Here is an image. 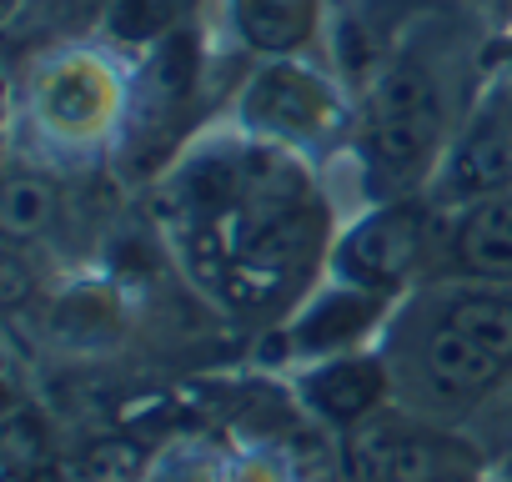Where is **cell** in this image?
<instances>
[{
	"label": "cell",
	"instance_id": "52a82bcc",
	"mask_svg": "<svg viewBox=\"0 0 512 482\" xmlns=\"http://www.w3.org/2000/svg\"><path fill=\"white\" fill-rule=\"evenodd\" d=\"M317 0H236V26L256 51H297L312 36Z\"/></svg>",
	"mask_w": 512,
	"mask_h": 482
},
{
	"label": "cell",
	"instance_id": "ac0fdd59",
	"mask_svg": "<svg viewBox=\"0 0 512 482\" xmlns=\"http://www.w3.org/2000/svg\"><path fill=\"white\" fill-rule=\"evenodd\" d=\"M6 482H26V472H11V467H6Z\"/></svg>",
	"mask_w": 512,
	"mask_h": 482
},
{
	"label": "cell",
	"instance_id": "4fadbf2b",
	"mask_svg": "<svg viewBox=\"0 0 512 482\" xmlns=\"http://www.w3.org/2000/svg\"><path fill=\"white\" fill-rule=\"evenodd\" d=\"M51 206H56V196H51L46 181L11 176L6 191H0V231H6L11 241H26V236H36L51 221Z\"/></svg>",
	"mask_w": 512,
	"mask_h": 482
},
{
	"label": "cell",
	"instance_id": "8fae6325",
	"mask_svg": "<svg viewBox=\"0 0 512 482\" xmlns=\"http://www.w3.org/2000/svg\"><path fill=\"white\" fill-rule=\"evenodd\" d=\"M377 317V297L372 292H332V297H322V307H312V317L297 327L302 337V347H337V342H347V337H357L367 322Z\"/></svg>",
	"mask_w": 512,
	"mask_h": 482
},
{
	"label": "cell",
	"instance_id": "5b68a950",
	"mask_svg": "<svg viewBox=\"0 0 512 482\" xmlns=\"http://www.w3.org/2000/svg\"><path fill=\"white\" fill-rule=\"evenodd\" d=\"M422 367H427V377H432L442 392L467 397V392L492 387L507 362H502L497 352H487L482 342H472L467 332H457L452 322H437V332H432L427 347H422Z\"/></svg>",
	"mask_w": 512,
	"mask_h": 482
},
{
	"label": "cell",
	"instance_id": "7a4b0ae2",
	"mask_svg": "<svg viewBox=\"0 0 512 482\" xmlns=\"http://www.w3.org/2000/svg\"><path fill=\"white\" fill-rule=\"evenodd\" d=\"M417 241H422V221H417L412 206L377 211V216H367L362 226L347 231V241L337 247V272L362 292H382L412 267Z\"/></svg>",
	"mask_w": 512,
	"mask_h": 482
},
{
	"label": "cell",
	"instance_id": "6da1fadb",
	"mask_svg": "<svg viewBox=\"0 0 512 482\" xmlns=\"http://www.w3.org/2000/svg\"><path fill=\"white\" fill-rule=\"evenodd\" d=\"M442 101L422 66H392L372 101V156L387 176H417L437 146Z\"/></svg>",
	"mask_w": 512,
	"mask_h": 482
},
{
	"label": "cell",
	"instance_id": "ba28073f",
	"mask_svg": "<svg viewBox=\"0 0 512 482\" xmlns=\"http://www.w3.org/2000/svg\"><path fill=\"white\" fill-rule=\"evenodd\" d=\"M41 111L61 131H91L101 121V111H106V76L96 66H86V61L61 66L41 91Z\"/></svg>",
	"mask_w": 512,
	"mask_h": 482
},
{
	"label": "cell",
	"instance_id": "9c48e42d",
	"mask_svg": "<svg viewBox=\"0 0 512 482\" xmlns=\"http://www.w3.org/2000/svg\"><path fill=\"white\" fill-rule=\"evenodd\" d=\"M447 171H452L447 181H452L457 196L487 201L492 191H502V186L512 181V141H507L497 126H477V131L457 146V156H452Z\"/></svg>",
	"mask_w": 512,
	"mask_h": 482
},
{
	"label": "cell",
	"instance_id": "9a60e30c",
	"mask_svg": "<svg viewBox=\"0 0 512 482\" xmlns=\"http://www.w3.org/2000/svg\"><path fill=\"white\" fill-rule=\"evenodd\" d=\"M0 452H6V467L11 472H26V467L46 462V432L26 412H11L6 427H0Z\"/></svg>",
	"mask_w": 512,
	"mask_h": 482
},
{
	"label": "cell",
	"instance_id": "3957f363",
	"mask_svg": "<svg viewBox=\"0 0 512 482\" xmlns=\"http://www.w3.org/2000/svg\"><path fill=\"white\" fill-rule=\"evenodd\" d=\"M246 116H251V126H262L272 136H317L337 121V106L317 76H307L297 66H272L251 81Z\"/></svg>",
	"mask_w": 512,
	"mask_h": 482
},
{
	"label": "cell",
	"instance_id": "7c38bea8",
	"mask_svg": "<svg viewBox=\"0 0 512 482\" xmlns=\"http://www.w3.org/2000/svg\"><path fill=\"white\" fill-rule=\"evenodd\" d=\"M442 322H452L457 332H467L472 342H482L502 362H512V302H502V297H457Z\"/></svg>",
	"mask_w": 512,
	"mask_h": 482
},
{
	"label": "cell",
	"instance_id": "e0dca14e",
	"mask_svg": "<svg viewBox=\"0 0 512 482\" xmlns=\"http://www.w3.org/2000/svg\"><path fill=\"white\" fill-rule=\"evenodd\" d=\"M0 272H6V302H21L26 297V277H21L16 257H6V267H0Z\"/></svg>",
	"mask_w": 512,
	"mask_h": 482
},
{
	"label": "cell",
	"instance_id": "277c9868",
	"mask_svg": "<svg viewBox=\"0 0 512 482\" xmlns=\"http://www.w3.org/2000/svg\"><path fill=\"white\" fill-rule=\"evenodd\" d=\"M442 467H447V452L427 437L367 432L352 442L357 482H442Z\"/></svg>",
	"mask_w": 512,
	"mask_h": 482
},
{
	"label": "cell",
	"instance_id": "8992f818",
	"mask_svg": "<svg viewBox=\"0 0 512 482\" xmlns=\"http://www.w3.org/2000/svg\"><path fill=\"white\" fill-rule=\"evenodd\" d=\"M457 262L477 277H512V201H477L457 226Z\"/></svg>",
	"mask_w": 512,
	"mask_h": 482
},
{
	"label": "cell",
	"instance_id": "5bb4252c",
	"mask_svg": "<svg viewBox=\"0 0 512 482\" xmlns=\"http://www.w3.org/2000/svg\"><path fill=\"white\" fill-rule=\"evenodd\" d=\"M176 0H106V26L116 41H156L171 26Z\"/></svg>",
	"mask_w": 512,
	"mask_h": 482
},
{
	"label": "cell",
	"instance_id": "2e32d148",
	"mask_svg": "<svg viewBox=\"0 0 512 482\" xmlns=\"http://www.w3.org/2000/svg\"><path fill=\"white\" fill-rule=\"evenodd\" d=\"M141 462L146 457L131 442H96L86 452V477H96V482H131L141 472Z\"/></svg>",
	"mask_w": 512,
	"mask_h": 482
},
{
	"label": "cell",
	"instance_id": "30bf717a",
	"mask_svg": "<svg viewBox=\"0 0 512 482\" xmlns=\"http://www.w3.org/2000/svg\"><path fill=\"white\" fill-rule=\"evenodd\" d=\"M307 392H312V402H317L327 417L352 422V417H362V412L377 407V397H382V367L367 362V357H357V362H332V367H322V372L312 377Z\"/></svg>",
	"mask_w": 512,
	"mask_h": 482
}]
</instances>
